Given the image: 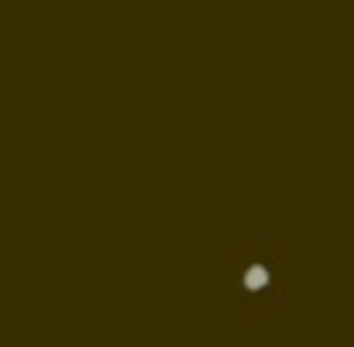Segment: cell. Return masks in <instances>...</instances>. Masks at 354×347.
<instances>
[{
	"instance_id": "obj_1",
	"label": "cell",
	"mask_w": 354,
	"mask_h": 347,
	"mask_svg": "<svg viewBox=\"0 0 354 347\" xmlns=\"http://www.w3.org/2000/svg\"><path fill=\"white\" fill-rule=\"evenodd\" d=\"M244 285H248L251 292H258V289H265V285H268V272H265L261 265H251V268L244 272Z\"/></svg>"
}]
</instances>
